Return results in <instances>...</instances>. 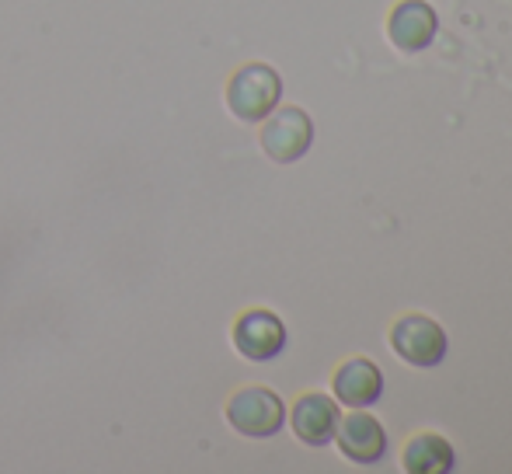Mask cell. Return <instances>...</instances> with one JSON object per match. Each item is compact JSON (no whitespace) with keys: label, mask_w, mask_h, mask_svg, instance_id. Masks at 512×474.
<instances>
[{"label":"cell","mask_w":512,"mask_h":474,"mask_svg":"<svg viewBox=\"0 0 512 474\" xmlns=\"http://www.w3.org/2000/svg\"><path fill=\"white\" fill-rule=\"evenodd\" d=\"M335 440L342 457H349L352 464H377L387 450V433L370 412L356 408L345 419H338L335 426Z\"/></svg>","instance_id":"obj_5"},{"label":"cell","mask_w":512,"mask_h":474,"mask_svg":"<svg viewBox=\"0 0 512 474\" xmlns=\"http://www.w3.org/2000/svg\"><path fill=\"white\" fill-rule=\"evenodd\" d=\"M293 433L307 447H324L335 440L338 426V401H331L328 394H304L290 412Z\"/></svg>","instance_id":"obj_8"},{"label":"cell","mask_w":512,"mask_h":474,"mask_svg":"<svg viewBox=\"0 0 512 474\" xmlns=\"http://www.w3.org/2000/svg\"><path fill=\"white\" fill-rule=\"evenodd\" d=\"M436 28H439V18H436V11H432V4H425V0H401L391 11V18H387V35H391V42L401 53H418V49H425L436 39Z\"/></svg>","instance_id":"obj_7"},{"label":"cell","mask_w":512,"mask_h":474,"mask_svg":"<svg viewBox=\"0 0 512 474\" xmlns=\"http://www.w3.org/2000/svg\"><path fill=\"white\" fill-rule=\"evenodd\" d=\"M283 419H286L283 398L276 391H269V387H241L227 401V422L241 436H255V440L276 436L283 429Z\"/></svg>","instance_id":"obj_2"},{"label":"cell","mask_w":512,"mask_h":474,"mask_svg":"<svg viewBox=\"0 0 512 474\" xmlns=\"http://www.w3.org/2000/svg\"><path fill=\"white\" fill-rule=\"evenodd\" d=\"M283 81L269 63H248L227 81V109L241 122H262L279 105Z\"/></svg>","instance_id":"obj_1"},{"label":"cell","mask_w":512,"mask_h":474,"mask_svg":"<svg viewBox=\"0 0 512 474\" xmlns=\"http://www.w3.org/2000/svg\"><path fill=\"white\" fill-rule=\"evenodd\" d=\"M283 346H286V328L272 311H248V314H241V318H237L234 349L244 359L265 363V359L283 353Z\"/></svg>","instance_id":"obj_6"},{"label":"cell","mask_w":512,"mask_h":474,"mask_svg":"<svg viewBox=\"0 0 512 474\" xmlns=\"http://www.w3.org/2000/svg\"><path fill=\"white\" fill-rule=\"evenodd\" d=\"M391 349L411 366H436L446 356V332L425 314H405L391 325Z\"/></svg>","instance_id":"obj_4"},{"label":"cell","mask_w":512,"mask_h":474,"mask_svg":"<svg viewBox=\"0 0 512 474\" xmlns=\"http://www.w3.org/2000/svg\"><path fill=\"white\" fill-rule=\"evenodd\" d=\"M262 150L279 164L300 161V157L310 150V140H314V122L304 109L290 105V109H272L269 116L262 119Z\"/></svg>","instance_id":"obj_3"},{"label":"cell","mask_w":512,"mask_h":474,"mask_svg":"<svg viewBox=\"0 0 512 474\" xmlns=\"http://www.w3.org/2000/svg\"><path fill=\"white\" fill-rule=\"evenodd\" d=\"M331 391H335V401H342V405L366 408L380 398V391H384V377H380L377 363L356 356V359H349V363L338 366L335 380H331Z\"/></svg>","instance_id":"obj_9"},{"label":"cell","mask_w":512,"mask_h":474,"mask_svg":"<svg viewBox=\"0 0 512 474\" xmlns=\"http://www.w3.org/2000/svg\"><path fill=\"white\" fill-rule=\"evenodd\" d=\"M453 461L457 457H453L450 440H443L439 433H422L408 440L405 457H401L408 474H446L453 471Z\"/></svg>","instance_id":"obj_10"}]
</instances>
